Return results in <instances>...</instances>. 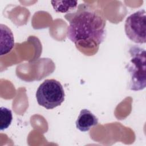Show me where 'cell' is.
Listing matches in <instances>:
<instances>
[{"mask_svg": "<svg viewBox=\"0 0 146 146\" xmlns=\"http://www.w3.org/2000/svg\"><path fill=\"white\" fill-rule=\"evenodd\" d=\"M35 96L39 105L51 110L61 105L64 100L65 94L61 83L51 79H46L39 85Z\"/></svg>", "mask_w": 146, "mask_h": 146, "instance_id": "3", "label": "cell"}, {"mask_svg": "<svg viewBox=\"0 0 146 146\" xmlns=\"http://www.w3.org/2000/svg\"><path fill=\"white\" fill-rule=\"evenodd\" d=\"M52 6L56 12L64 13L74 10L77 7L78 2L75 1H52Z\"/></svg>", "mask_w": 146, "mask_h": 146, "instance_id": "7", "label": "cell"}, {"mask_svg": "<svg viewBox=\"0 0 146 146\" xmlns=\"http://www.w3.org/2000/svg\"><path fill=\"white\" fill-rule=\"evenodd\" d=\"M146 13L141 9L128 16L125 22L127 36L132 42L143 44L146 42Z\"/></svg>", "mask_w": 146, "mask_h": 146, "instance_id": "4", "label": "cell"}, {"mask_svg": "<svg viewBox=\"0 0 146 146\" xmlns=\"http://www.w3.org/2000/svg\"><path fill=\"white\" fill-rule=\"evenodd\" d=\"M1 55L8 54L14 46V38L13 34L9 27L1 24Z\"/></svg>", "mask_w": 146, "mask_h": 146, "instance_id": "6", "label": "cell"}, {"mask_svg": "<svg viewBox=\"0 0 146 146\" xmlns=\"http://www.w3.org/2000/svg\"><path fill=\"white\" fill-rule=\"evenodd\" d=\"M106 24L105 18L98 11L81 10L70 20L67 36L79 50L98 47L105 38Z\"/></svg>", "mask_w": 146, "mask_h": 146, "instance_id": "1", "label": "cell"}, {"mask_svg": "<svg viewBox=\"0 0 146 146\" xmlns=\"http://www.w3.org/2000/svg\"><path fill=\"white\" fill-rule=\"evenodd\" d=\"M98 124V118L87 109H83L76 120V127L81 132L88 131Z\"/></svg>", "mask_w": 146, "mask_h": 146, "instance_id": "5", "label": "cell"}, {"mask_svg": "<svg viewBox=\"0 0 146 146\" xmlns=\"http://www.w3.org/2000/svg\"><path fill=\"white\" fill-rule=\"evenodd\" d=\"M0 110V129L3 131L10 125L13 120V115L11 111L6 107H1Z\"/></svg>", "mask_w": 146, "mask_h": 146, "instance_id": "8", "label": "cell"}, {"mask_svg": "<svg viewBox=\"0 0 146 146\" xmlns=\"http://www.w3.org/2000/svg\"><path fill=\"white\" fill-rule=\"evenodd\" d=\"M131 59L125 66L130 75L128 88L139 91L146 86V54L144 48L136 45L129 50Z\"/></svg>", "mask_w": 146, "mask_h": 146, "instance_id": "2", "label": "cell"}]
</instances>
